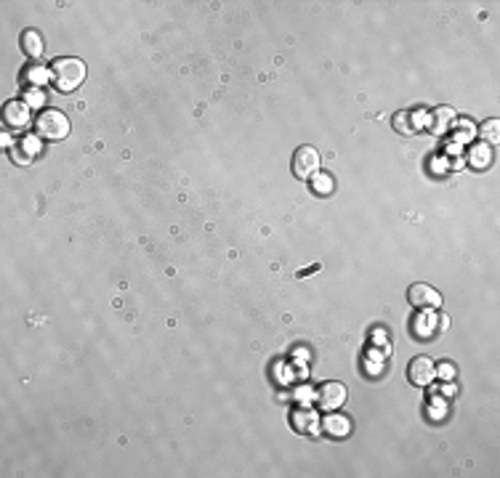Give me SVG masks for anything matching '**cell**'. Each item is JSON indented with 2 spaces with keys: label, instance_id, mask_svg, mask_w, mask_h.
Instances as JSON below:
<instances>
[{
  "label": "cell",
  "instance_id": "obj_1",
  "mask_svg": "<svg viewBox=\"0 0 500 478\" xmlns=\"http://www.w3.org/2000/svg\"><path fill=\"white\" fill-rule=\"evenodd\" d=\"M51 80H54V86L59 91H75V88L83 86V80H86V64L80 62V59H72V56H64V59H56L54 64H51Z\"/></svg>",
  "mask_w": 500,
  "mask_h": 478
},
{
  "label": "cell",
  "instance_id": "obj_2",
  "mask_svg": "<svg viewBox=\"0 0 500 478\" xmlns=\"http://www.w3.org/2000/svg\"><path fill=\"white\" fill-rule=\"evenodd\" d=\"M35 133L45 141H62L69 136V119L59 109H43L35 119Z\"/></svg>",
  "mask_w": 500,
  "mask_h": 478
},
{
  "label": "cell",
  "instance_id": "obj_3",
  "mask_svg": "<svg viewBox=\"0 0 500 478\" xmlns=\"http://www.w3.org/2000/svg\"><path fill=\"white\" fill-rule=\"evenodd\" d=\"M346 404V388L341 383H322L317 391V407L325 412H336Z\"/></svg>",
  "mask_w": 500,
  "mask_h": 478
},
{
  "label": "cell",
  "instance_id": "obj_4",
  "mask_svg": "<svg viewBox=\"0 0 500 478\" xmlns=\"http://www.w3.org/2000/svg\"><path fill=\"white\" fill-rule=\"evenodd\" d=\"M407 301H410V305H415V308H439V305H442V295L436 293L431 284L415 282L410 284V290H407Z\"/></svg>",
  "mask_w": 500,
  "mask_h": 478
},
{
  "label": "cell",
  "instance_id": "obj_5",
  "mask_svg": "<svg viewBox=\"0 0 500 478\" xmlns=\"http://www.w3.org/2000/svg\"><path fill=\"white\" fill-rule=\"evenodd\" d=\"M319 170V152L314 146H301L293 154V173L298 178H312Z\"/></svg>",
  "mask_w": 500,
  "mask_h": 478
},
{
  "label": "cell",
  "instance_id": "obj_6",
  "mask_svg": "<svg viewBox=\"0 0 500 478\" xmlns=\"http://www.w3.org/2000/svg\"><path fill=\"white\" fill-rule=\"evenodd\" d=\"M434 375H436L434 361H431V358H426V356H415L413 361H410V367H407V378H410V383L418 385V388L431 385Z\"/></svg>",
  "mask_w": 500,
  "mask_h": 478
},
{
  "label": "cell",
  "instance_id": "obj_7",
  "mask_svg": "<svg viewBox=\"0 0 500 478\" xmlns=\"http://www.w3.org/2000/svg\"><path fill=\"white\" fill-rule=\"evenodd\" d=\"M453 119H455V109L439 107L426 115V128H428V133H434V136H445L450 131V125H453Z\"/></svg>",
  "mask_w": 500,
  "mask_h": 478
},
{
  "label": "cell",
  "instance_id": "obj_8",
  "mask_svg": "<svg viewBox=\"0 0 500 478\" xmlns=\"http://www.w3.org/2000/svg\"><path fill=\"white\" fill-rule=\"evenodd\" d=\"M30 107L24 104V101H8L6 109H3V119H6V125L13 128V131H22L27 128V122H30Z\"/></svg>",
  "mask_w": 500,
  "mask_h": 478
},
{
  "label": "cell",
  "instance_id": "obj_9",
  "mask_svg": "<svg viewBox=\"0 0 500 478\" xmlns=\"http://www.w3.org/2000/svg\"><path fill=\"white\" fill-rule=\"evenodd\" d=\"M290 423H293V428L298 433H317L319 417H317V409H312V407H298L290 414Z\"/></svg>",
  "mask_w": 500,
  "mask_h": 478
},
{
  "label": "cell",
  "instance_id": "obj_10",
  "mask_svg": "<svg viewBox=\"0 0 500 478\" xmlns=\"http://www.w3.org/2000/svg\"><path fill=\"white\" fill-rule=\"evenodd\" d=\"M418 125H426V117L421 115H415V112H399V115H394V128L402 133V136H413L418 131Z\"/></svg>",
  "mask_w": 500,
  "mask_h": 478
},
{
  "label": "cell",
  "instance_id": "obj_11",
  "mask_svg": "<svg viewBox=\"0 0 500 478\" xmlns=\"http://www.w3.org/2000/svg\"><path fill=\"white\" fill-rule=\"evenodd\" d=\"M48 77H51V72L43 69V66H27L22 75V86L30 88V91H38V86H45V83H48Z\"/></svg>",
  "mask_w": 500,
  "mask_h": 478
},
{
  "label": "cell",
  "instance_id": "obj_12",
  "mask_svg": "<svg viewBox=\"0 0 500 478\" xmlns=\"http://www.w3.org/2000/svg\"><path fill=\"white\" fill-rule=\"evenodd\" d=\"M325 431L330 436H333V438H343V436H348V428H351V425H348V420L346 417H341V414H327L325 417Z\"/></svg>",
  "mask_w": 500,
  "mask_h": 478
},
{
  "label": "cell",
  "instance_id": "obj_13",
  "mask_svg": "<svg viewBox=\"0 0 500 478\" xmlns=\"http://www.w3.org/2000/svg\"><path fill=\"white\" fill-rule=\"evenodd\" d=\"M22 48L30 59H38V56L43 54V37L38 33H33V30H27V33L22 35Z\"/></svg>",
  "mask_w": 500,
  "mask_h": 478
},
{
  "label": "cell",
  "instance_id": "obj_14",
  "mask_svg": "<svg viewBox=\"0 0 500 478\" xmlns=\"http://www.w3.org/2000/svg\"><path fill=\"white\" fill-rule=\"evenodd\" d=\"M309 181H312V192H314V194H319V197H327L330 192H333V186H336L333 175L322 173V170H317V173L312 175Z\"/></svg>",
  "mask_w": 500,
  "mask_h": 478
},
{
  "label": "cell",
  "instance_id": "obj_15",
  "mask_svg": "<svg viewBox=\"0 0 500 478\" xmlns=\"http://www.w3.org/2000/svg\"><path fill=\"white\" fill-rule=\"evenodd\" d=\"M468 163L474 165V168H487L489 163H492V149H489L487 144L482 141V144H477L474 149H471V154H468Z\"/></svg>",
  "mask_w": 500,
  "mask_h": 478
},
{
  "label": "cell",
  "instance_id": "obj_16",
  "mask_svg": "<svg viewBox=\"0 0 500 478\" xmlns=\"http://www.w3.org/2000/svg\"><path fill=\"white\" fill-rule=\"evenodd\" d=\"M482 136H484L489 144L498 141V119H489V122H484V128H482Z\"/></svg>",
  "mask_w": 500,
  "mask_h": 478
},
{
  "label": "cell",
  "instance_id": "obj_17",
  "mask_svg": "<svg viewBox=\"0 0 500 478\" xmlns=\"http://www.w3.org/2000/svg\"><path fill=\"white\" fill-rule=\"evenodd\" d=\"M30 101H33V104H40V101H43V96H40V93H30Z\"/></svg>",
  "mask_w": 500,
  "mask_h": 478
}]
</instances>
